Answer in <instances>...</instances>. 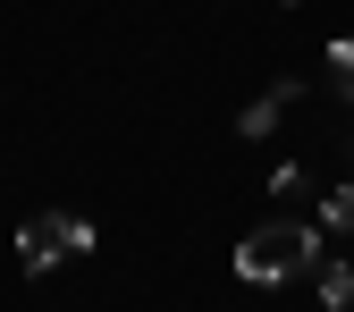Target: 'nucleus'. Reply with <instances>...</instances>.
<instances>
[{"mask_svg":"<svg viewBox=\"0 0 354 312\" xmlns=\"http://www.w3.org/2000/svg\"><path fill=\"white\" fill-rule=\"evenodd\" d=\"M321 228H354V177H346L337 194H321Z\"/></svg>","mask_w":354,"mask_h":312,"instance_id":"obj_6","label":"nucleus"},{"mask_svg":"<svg viewBox=\"0 0 354 312\" xmlns=\"http://www.w3.org/2000/svg\"><path fill=\"white\" fill-rule=\"evenodd\" d=\"M295 93H304V84L287 76V84H270V93H261V102H245V118H236V136H245V144H261V136H270V127L287 118V102H295Z\"/></svg>","mask_w":354,"mask_h":312,"instance_id":"obj_3","label":"nucleus"},{"mask_svg":"<svg viewBox=\"0 0 354 312\" xmlns=\"http://www.w3.org/2000/svg\"><path fill=\"white\" fill-rule=\"evenodd\" d=\"M270 194H279V203H304V194H313V169H279Z\"/></svg>","mask_w":354,"mask_h":312,"instance_id":"obj_7","label":"nucleus"},{"mask_svg":"<svg viewBox=\"0 0 354 312\" xmlns=\"http://www.w3.org/2000/svg\"><path fill=\"white\" fill-rule=\"evenodd\" d=\"M313 279H321V304L329 312H354V261H321Z\"/></svg>","mask_w":354,"mask_h":312,"instance_id":"obj_4","label":"nucleus"},{"mask_svg":"<svg viewBox=\"0 0 354 312\" xmlns=\"http://www.w3.org/2000/svg\"><path fill=\"white\" fill-rule=\"evenodd\" d=\"M329 93H346V102H354V34H346V42H329Z\"/></svg>","mask_w":354,"mask_h":312,"instance_id":"obj_5","label":"nucleus"},{"mask_svg":"<svg viewBox=\"0 0 354 312\" xmlns=\"http://www.w3.org/2000/svg\"><path fill=\"white\" fill-rule=\"evenodd\" d=\"M68 253H93V219L84 211H42V219H26L17 228V261L42 279V270H59Z\"/></svg>","mask_w":354,"mask_h":312,"instance_id":"obj_2","label":"nucleus"},{"mask_svg":"<svg viewBox=\"0 0 354 312\" xmlns=\"http://www.w3.org/2000/svg\"><path fill=\"white\" fill-rule=\"evenodd\" d=\"M295 270H321V228L313 219H261L236 237V279L245 287H287Z\"/></svg>","mask_w":354,"mask_h":312,"instance_id":"obj_1","label":"nucleus"}]
</instances>
